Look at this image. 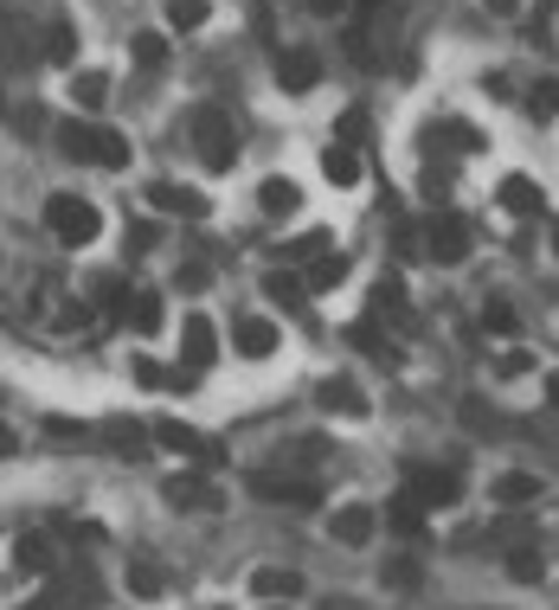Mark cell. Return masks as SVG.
Here are the masks:
<instances>
[{
	"mask_svg": "<svg viewBox=\"0 0 559 610\" xmlns=\"http://www.w3.org/2000/svg\"><path fill=\"white\" fill-rule=\"evenodd\" d=\"M187 129H194V148H200V161H207L212 174H232V161H238V129H232V110H219V103H194Z\"/></svg>",
	"mask_w": 559,
	"mask_h": 610,
	"instance_id": "cell-1",
	"label": "cell"
},
{
	"mask_svg": "<svg viewBox=\"0 0 559 610\" xmlns=\"http://www.w3.org/2000/svg\"><path fill=\"white\" fill-rule=\"evenodd\" d=\"M46 225H52V238H59V245H71V251H84V245L103 232L97 206L77 200V194H52V200H46Z\"/></svg>",
	"mask_w": 559,
	"mask_h": 610,
	"instance_id": "cell-2",
	"label": "cell"
},
{
	"mask_svg": "<svg viewBox=\"0 0 559 610\" xmlns=\"http://www.w3.org/2000/svg\"><path fill=\"white\" fill-rule=\"evenodd\" d=\"M258 501H283V508H322V488L309 475H283V470H251L245 482Z\"/></svg>",
	"mask_w": 559,
	"mask_h": 610,
	"instance_id": "cell-3",
	"label": "cell"
},
{
	"mask_svg": "<svg viewBox=\"0 0 559 610\" xmlns=\"http://www.w3.org/2000/svg\"><path fill=\"white\" fill-rule=\"evenodd\" d=\"M154 444H161V450H174V457H187V463H200V470H219V463H225V457H219V444L200 437L194 424H181V418H161V424H154Z\"/></svg>",
	"mask_w": 559,
	"mask_h": 610,
	"instance_id": "cell-4",
	"label": "cell"
},
{
	"mask_svg": "<svg viewBox=\"0 0 559 610\" xmlns=\"http://www.w3.org/2000/svg\"><path fill=\"white\" fill-rule=\"evenodd\" d=\"M406 488L419 495L424 508H450V501L463 495V475L450 470V463H444V470H437V463H412V470H406Z\"/></svg>",
	"mask_w": 559,
	"mask_h": 610,
	"instance_id": "cell-5",
	"label": "cell"
},
{
	"mask_svg": "<svg viewBox=\"0 0 559 610\" xmlns=\"http://www.w3.org/2000/svg\"><path fill=\"white\" fill-rule=\"evenodd\" d=\"M424 245H431V258H437V264H463V258H470V225H463L457 212H431Z\"/></svg>",
	"mask_w": 559,
	"mask_h": 610,
	"instance_id": "cell-6",
	"label": "cell"
},
{
	"mask_svg": "<svg viewBox=\"0 0 559 610\" xmlns=\"http://www.w3.org/2000/svg\"><path fill=\"white\" fill-rule=\"evenodd\" d=\"M161 501H167V508H194V514H212V508H225V495L212 488L207 475H194V470L167 475V482H161Z\"/></svg>",
	"mask_w": 559,
	"mask_h": 610,
	"instance_id": "cell-7",
	"label": "cell"
},
{
	"mask_svg": "<svg viewBox=\"0 0 559 610\" xmlns=\"http://www.w3.org/2000/svg\"><path fill=\"white\" fill-rule=\"evenodd\" d=\"M148 206H154V212H181V219H207L212 212V200L200 187H174V180H154V187H148Z\"/></svg>",
	"mask_w": 559,
	"mask_h": 610,
	"instance_id": "cell-8",
	"label": "cell"
},
{
	"mask_svg": "<svg viewBox=\"0 0 559 610\" xmlns=\"http://www.w3.org/2000/svg\"><path fill=\"white\" fill-rule=\"evenodd\" d=\"M103 444H110L123 463H136L141 450L154 444V424H136V418H103Z\"/></svg>",
	"mask_w": 559,
	"mask_h": 610,
	"instance_id": "cell-9",
	"label": "cell"
},
{
	"mask_svg": "<svg viewBox=\"0 0 559 610\" xmlns=\"http://www.w3.org/2000/svg\"><path fill=\"white\" fill-rule=\"evenodd\" d=\"M277 322H264V315H245V322H238V328H232V347H238V353H245V360H271V353H277Z\"/></svg>",
	"mask_w": 559,
	"mask_h": 610,
	"instance_id": "cell-10",
	"label": "cell"
},
{
	"mask_svg": "<svg viewBox=\"0 0 559 610\" xmlns=\"http://www.w3.org/2000/svg\"><path fill=\"white\" fill-rule=\"evenodd\" d=\"M489 501H495V508H534V501H541V475L501 470V475H495V488H489Z\"/></svg>",
	"mask_w": 559,
	"mask_h": 610,
	"instance_id": "cell-11",
	"label": "cell"
},
{
	"mask_svg": "<svg viewBox=\"0 0 559 610\" xmlns=\"http://www.w3.org/2000/svg\"><path fill=\"white\" fill-rule=\"evenodd\" d=\"M380 534V514L367 508V501H348V508H335V540L341 546H367Z\"/></svg>",
	"mask_w": 559,
	"mask_h": 610,
	"instance_id": "cell-12",
	"label": "cell"
},
{
	"mask_svg": "<svg viewBox=\"0 0 559 610\" xmlns=\"http://www.w3.org/2000/svg\"><path fill=\"white\" fill-rule=\"evenodd\" d=\"M277 77H283V90H315V84H322V59H315L309 46H296V52L277 59Z\"/></svg>",
	"mask_w": 559,
	"mask_h": 610,
	"instance_id": "cell-13",
	"label": "cell"
},
{
	"mask_svg": "<svg viewBox=\"0 0 559 610\" xmlns=\"http://www.w3.org/2000/svg\"><path fill=\"white\" fill-rule=\"evenodd\" d=\"M489 540L508 546V552H514V546H541V527H534V514H527V508H508L501 521H489Z\"/></svg>",
	"mask_w": 559,
	"mask_h": 610,
	"instance_id": "cell-14",
	"label": "cell"
},
{
	"mask_svg": "<svg viewBox=\"0 0 559 610\" xmlns=\"http://www.w3.org/2000/svg\"><path fill=\"white\" fill-rule=\"evenodd\" d=\"M251 592L271 598V605H289V598H302V572H289V565H264V572H251Z\"/></svg>",
	"mask_w": 559,
	"mask_h": 610,
	"instance_id": "cell-15",
	"label": "cell"
},
{
	"mask_svg": "<svg viewBox=\"0 0 559 610\" xmlns=\"http://www.w3.org/2000/svg\"><path fill=\"white\" fill-rule=\"evenodd\" d=\"M181 347H187V366H212V360H219V328H212L207 315H187Z\"/></svg>",
	"mask_w": 559,
	"mask_h": 610,
	"instance_id": "cell-16",
	"label": "cell"
},
{
	"mask_svg": "<svg viewBox=\"0 0 559 610\" xmlns=\"http://www.w3.org/2000/svg\"><path fill=\"white\" fill-rule=\"evenodd\" d=\"M322 411H335V418H367V393L353 386V379H322Z\"/></svg>",
	"mask_w": 559,
	"mask_h": 610,
	"instance_id": "cell-17",
	"label": "cell"
},
{
	"mask_svg": "<svg viewBox=\"0 0 559 610\" xmlns=\"http://www.w3.org/2000/svg\"><path fill=\"white\" fill-rule=\"evenodd\" d=\"M501 206H508L514 219H541V212H547V200H541V187H534L527 174H508V180H501Z\"/></svg>",
	"mask_w": 559,
	"mask_h": 610,
	"instance_id": "cell-18",
	"label": "cell"
},
{
	"mask_svg": "<svg viewBox=\"0 0 559 610\" xmlns=\"http://www.w3.org/2000/svg\"><path fill=\"white\" fill-rule=\"evenodd\" d=\"M296 206H302V187H296V180H283V174H271V180L258 187V212H264V219H289Z\"/></svg>",
	"mask_w": 559,
	"mask_h": 610,
	"instance_id": "cell-19",
	"label": "cell"
},
{
	"mask_svg": "<svg viewBox=\"0 0 559 610\" xmlns=\"http://www.w3.org/2000/svg\"><path fill=\"white\" fill-rule=\"evenodd\" d=\"M386 527H393V534H406V540H419V534H424V501L412 495V488L386 501Z\"/></svg>",
	"mask_w": 559,
	"mask_h": 610,
	"instance_id": "cell-20",
	"label": "cell"
},
{
	"mask_svg": "<svg viewBox=\"0 0 559 610\" xmlns=\"http://www.w3.org/2000/svg\"><path fill=\"white\" fill-rule=\"evenodd\" d=\"M97 148H103V129H90V123H59V154H71V161H97Z\"/></svg>",
	"mask_w": 559,
	"mask_h": 610,
	"instance_id": "cell-21",
	"label": "cell"
},
{
	"mask_svg": "<svg viewBox=\"0 0 559 610\" xmlns=\"http://www.w3.org/2000/svg\"><path fill=\"white\" fill-rule=\"evenodd\" d=\"M71 103L77 110H103L110 103V77L103 71H71Z\"/></svg>",
	"mask_w": 559,
	"mask_h": 610,
	"instance_id": "cell-22",
	"label": "cell"
},
{
	"mask_svg": "<svg viewBox=\"0 0 559 610\" xmlns=\"http://www.w3.org/2000/svg\"><path fill=\"white\" fill-rule=\"evenodd\" d=\"M373 315H393V322L412 328V309H406V283H399V276H380V283H373Z\"/></svg>",
	"mask_w": 559,
	"mask_h": 610,
	"instance_id": "cell-23",
	"label": "cell"
},
{
	"mask_svg": "<svg viewBox=\"0 0 559 610\" xmlns=\"http://www.w3.org/2000/svg\"><path fill=\"white\" fill-rule=\"evenodd\" d=\"M322 174H328L335 187H353V180H360V154L341 148V141H328V148H322Z\"/></svg>",
	"mask_w": 559,
	"mask_h": 610,
	"instance_id": "cell-24",
	"label": "cell"
},
{
	"mask_svg": "<svg viewBox=\"0 0 559 610\" xmlns=\"http://www.w3.org/2000/svg\"><path fill=\"white\" fill-rule=\"evenodd\" d=\"M13 565H20V572H52V546H46V534H20V540H13Z\"/></svg>",
	"mask_w": 559,
	"mask_h": 610,
	"instance_id": "cell-25",
	"label": "cell"
},
{
	"mask_svg": "<svg viewBox=\"0 0 559 610\" xmlns=\"http://www.w3.org/2000/svg\"><path fill=\"white\" fill-rule=\"evenodd\" d=\"M508 578H514V585H541V578H547L541 546H514V552H508Z\"/></svg>",
	"mask_w": 559,
	"mask_h": 610,
	"instance_id": "cell-26",
	"label": "cell"
},
{
	"mask_svg": "<svg viewBox=\"0 0 559 610\" xmlns=\"http://www.w3.org/2000/svg\"><path fill=\"white\" fill-rule=\"evenodd\" d=\"M129 322H136V335H161L167 309H161V296H154V289H136V309H129Z\"/></svg>",
	"mask_w": 559,
	"mask_h": 610,
	"instance_id": "cell-27",
	"label": "cell"
},
{
	"mask_svg": "<svg viewBox=\"0 0 559 610\" xmlns=\"http://www.w3.org/2000/svg\"><path fill=\"white\" fill-rule=\"evenodd\" d=\"M212 20V0H167V26L174 33H194V26H207Z\"/></svg>",
	"mask_w": 559,
	"mask_h": 610,
	"instance_id": "cell-28",
	"label": "cell"
},
{
	"mask_svg": "<svg viewBox=\"0 0 559 610\" xmlns=\"http://www.w3.org/2000/svg\"><path fill=\"white\" fill-rule=\"evenodd\" d=\"M264 296H271V302H289V309H296V302L309 296V283H302L296 271H271V276H264Z\"/></svg>",
	"mask_w": 559,
	"mask_h": 610,
	"instance_id": "cell-29",
	"label": "cell"
},
{
	"mask_svg": "<svg viewBox=\"0 0 559 610\" xmlns=\"http://www.w3.org/2000/svg\"><path fill=\"white\" fill-rule=\"evenodd\" d=\"M341 276H348V258H315V264H309V276H302V283H309V296H315V289H335Z\"/></svg>",
	"mask_w": 559,
	"mask_h": 610,
	"instance_id": "cell-30",
	"label": "cell"
},
{
	"mask_svg": "<svg viewBox=\"0 0 559 610\" xmlns=\"http://www.w3.org/2000/svg\"><path fill=\"white\" fill-rule=\"evenodd\" d=\"M161 585H167V578H161V565L129 559V592H136V598H161Z\"/></svg>",
	"mask_w": 559,
	"mask_h": 610,
	"instance_id": "cell-31",
	"label": "cell"
},
{
	"mask_svg": "<svg viewBox=\"0 0 559 610\" xmlns=\"http://www.w3.org/2000/svg\"><path fill=\"white\" fill-rule=\"evenodd\" d=\"M97 167H110V174H123V167H129V136H116V129H103V148H97Z\"/></svg>",
	"mask_w": 559,
	"mask_h": 610,
	"instance_id": "cell-32",
	"label": "cell"
},
{
	"mask_svg": "<svg viewBox=\"0 0 559 610\" xmlns=\"http://www.w3.org/2000/svg\"><path fill=\"white\" fill-rule=\"evenodd\" d=\"M527 110L547 123V116H559V77H541L534 90H527Z\"/></svg>",
	"mask_w": 559,
	"mask_h": 610,
	"instance_id": "cell-33",
	"label": "cell"
},
{
	"mask_svg": "<svg viewBox=\"0 0 559 610\" xmlns=\"http://www.w3.org/2000/svg\"><path fill=\"white\" fill-rule=\"evenodd\" d=\"M46 59H52V65H71V59H77V33H71L65 20L52 26V46H46Z\"/></svg>",
	"mask_w": 559,
	"mask_h": 610,
	"instance_id": "cell-34",
	"label": "cell"
},
{
	"mask_svg": "<svg viewBox=\"0 0 559 610\" xmlns=\"http://www.w3.org/2000/svg\"><path fill=\"white\" fill-rule=\"evenodd\" d=\"M348 335H353V347H367V353H380V360H393V340L380 335V328H373V322H353Z\"/></svg>",
	"mask_w": 559,
	"mask_h": 610,
	"instance_id": "cell-35",
	"label": "cell"
},
{
	"mask_svg": "<svg viewBox=\"0 0 559 610\" xmlns=\"http://www.w3.org/2000/svg\"><path fill=\"white\" fill-rule=\"evenodd\" d=\"M335 141H341V148H360V141H367V110H348V116L335 123Z\"/></svg>",
	"mask_w": 559,
	"mask_h": 610,
	"instance_id": "cell-36",
	"label": "cell"
},
{
	"mask_svg": "<svg viewBox=\"0 0 559 610\" xmlns=\"http://www.w3.org/2000/svg\"><path fill=\"white\" fill-rule=\"evenodd\" d=\"M161 59H167V39H161V33H136V65H161Z\"/></svg>",
	"mask_w": 559,
	"mask_h": 610,
	"instance_id": "cell-37",
	"label": "cell"
},
{
	"mask_svg": "<svg viewBox=\"0 0 559 610\" xmlns=\"http://www.w3.org/2000/svg\"><path fill=\"white\" fill-rule=\"evenodd\" d=\"M419 578H424V572H419V559H393V565H386V585H393V592H412Z\"/></svg>",
	"mask_w": 559,
	"mask_h": 610,
	"instance_id": "cell-38",
	"label": "cell"
},
{
	"mask_svg": "<svg viewBox=\"0 0 559 610\" xmlns=\"http://www.w3.org/2000/svg\"><path fill=\"white\" fill-rule=\"evenodd\" d=\"M483 328H489V335H514V309H508V302H489V309H483Z\"/></svg>",
	"mask_w": 559,
	"mask_h": 610,
	"instance_id": "cell-39",
	"label": "cell"
},
{
	"mask_svg": "<svg viewBox=\"0 0 559 610\" xmlns=\"http://www.w3.org/2000/svg\"><path fill=\"white\" fill-rule=\"evenodd\" d=\"M444 141H457V154H476V148H483V136H476L470 123H444Z\"/></svg>",
	"mask_w": 559,
	"mask_h": 610,
	"instance_id": "cell-40",
	"label": "cell"
},
{
	"mask_svg": "<svg viewBox=\"0 0 559 610\" xmlns=\"http://www.w3.org/2000/svg\"><path fill=\"white\" fill-rule=\"evenodd\" d=\"M521 373H534V353L508 347V353H501V379H521Z\"/></svg>",
	"mask_w": 559,
	"mask_h": 610,
	"instance_id": "cell-41",
	"label": "cell"
},
{
	"mask_svg": "<svg viewBox=\"0 0 559 610\" xmlns=\"http://www.w3.org/2000/svg\"><path fill=\"white\" fill-rule=\"evenodd\" d=\"M207 264H187V271H181V289H187V296H194V289H207Z\"/></svg>",
	"mask_w": 559,
	"mask_h": 610,
	"instance_id": "cell-42",
	"label": "cell"
},
{
	"mask_svg": "<svg viewBox=\"0 0 559 610\" xmlns=\"http://www.w3.org/2000/svg\"><path fill=\"white\" fill-rule=\"evenodd\" d=\"M136 379H141V386H167V373H161L154 360H136Z\"/></svg>",
	"mask_w": 559,
	"mask_h": 610,
	"instance_id": "cell-43",
	"label": "cell"
},
{
	"mask_svg": "<svg viewBox=\"0 0 559 610\" xmlns=\"http://www.w3.org/2000/svg\"><path fill=\"white\" fill-rule=\"evenodd\" d=\"M302 7H309V13H315V20H335V13H341V7H348V0H302Z\"/></svg>",
	"mask_w": 559,
	"mask_h": 610,
	"instance_id": "cell-44",
	"label": "cell"
},
{
	"mask_svg": "<svg viewBox=\"0 0 559 610\" xmlns=\"http://www.w3.org/2000/svg\"><path fill=\"white\" fill-rule=\"evenodd\" d=\"M483 7H489V13H501V20H508V13H521V0H483Z\"/></svg>",
	"mask_w": 559,
	"mask_h": 610,
	"instance_id": "cell-45",
	"label": "cell"
},
{
	"mask_svg": "<svg viewBox=\"0 0 559 610\" xmlns=\"http://www.w3.org/2000/svg\"><path fill=\"white\" fill-rule=\"evenodd\" d=\"M547 406L559 411V373H547Z\"/></svg>",
	"mask_w": 559,
	"mask_h": 610,
	"instance_id": "cell-46",
	"label": "cell"
},
{
	"mask_svg": "<svg viewBox=\"0 0 559 610\" xmlns=\"http://www.w3.org/2000/svg\"><path fill=\"white\" fill-rule=\"evenodd\" d=\"M360 7H386V0H360Z\"/></svg>",
	"mask_w": 559,
	"mask_h": 610,
	"instance_id": "cell-47",
	"label": "cell"
},
{
	"mask_svg": "<svg viewBox=\"0 0 559 610\" xmlns=\"http://www.w3.org/2000/svg\"><path fill=\"white\" fill-rule=\"evenodd\" d=\"M264 610H283V605H264Z\"/></svg>",
	"mask_w": 559,
	"mask_h": 610,
	"instance_id": "cell-48",
	"label": "cell"
}]
</instances>
